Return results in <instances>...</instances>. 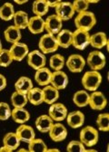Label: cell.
<instances>
[{
	"mask_svg": "<svg viewBox=\"0 0 109 152\" xmlns=\"http://www.w3.org/2000/svg\"><path fill=\"white\" fill-rule=\"evenodd\" d=\"M103 81L102 75L98 71H88L82 77V84L86 91H97Z\"/></svg>",
	"mask_w": 109,
	"mask_h": 152,
	"instance_id": "1",
	"label": "cell"
},
{
	"mask_svg": "<svg viewBox=\"0 0 109 152\" xmlns=\"http://www.w3.org/2000/svg\"><path fill=\"white\" fill-rule=\"evenodd\" d=\"M96 24V17L95 14L89 11H85L77 14L75 18V26L77 29H82L89 32Z\"/></svg>",
	"mask_w": 109,
	"mask_h": 152,
	"instance_id": "2",
	"label": "cell"
},
{
	"mask_svg": "<svg viewBox=\"0 0 109 152\" xmlns=\"http://www.w3.org/2000/svg\"><path fill=\"white\" fill-rule=\"evenodd\" d=\"M80 141L85 147H93L98 142L99 135L96 129L92 126H86L84 127L80 131Z\"/></svg>",
	"mask_w": 109,
	"mask_h": 152,
	"instance_id": "3",
	"label": "cell"
},
{
	"mask_svg": "<svg viewBox=\"0 0 109 152\" xmlns=\"http://www.w3.org/2000/svg\"><path fill=\"white\" fill-rule=\"evenodd\" d=\"M85 63H87V65L92 71H99L105 66L106 60L105 54L102 52L96 50L89 53Z\"/></svg>",
	"mask_w": 109,
	"mask_h": 152,
	"instance_id": "4",
	"label": "cell"
},
{
	"mask_svg": "<svg viewBox=\"0 0 109 152\" xmlns=\"http://www.w3.org/2000/svg\"><path fill=\"white\" fill-rule=\"evenodd\" d=\"M39 51H41L44 54L54 53L58 49V45L56 39V35L50 34H46L41 36L38 43Z\"/></svg>",
	"mask_w": 109,
	"mask_h": 152,
	"instance_id": "5",
	"label": "cell"
},
{
	"mask_svg": "<svg viewBox=\"0 0 109 152\" xmlns=\"http://www.w3.org/2000/svg\"><path fill=\"white\" fill-rule=\"evenodd\" d=\"M90 42V34L89 32L82 30V29H77L73 32V40H72V45L77 50H85L88 45Z\"/></svg>",
	"mask_w": 109,
	"mask_h": 152,
	"instance_id": "6",
	"label": "cell"
},
{
	"mask_svg": "<svg viewBox=\"0 0 109 152\" xmlns=\"http://www.w3.org/2000/svg\"><path fill=\"white\" fill-rule=\"evenodd\" d=\"M27 57L28 65L35 71L46 66V57L39 50H34L29 52Z\"/></svg>",
	"mask_w": 109,
	"mask_h": 152,
	"instance_id": "7",
	"label": "cell"
},
{
	"mask_svg": "<svg viewBox=\"0 0 109 152\" xmlns=\"http://www.w3.org/2000/svg\"><path fill=\"white\" fill-rule=\"evenodd\" d=\"M67 114V108L60 102H54L51 104L48 109V115L54 121L57 122L65 121L66 119Z\"/></svg>",
	"mask_w": 109,
	"mask_h": 152,
	"instance_id": "8",
	"label": "cell"
},
{
	"mask_svg": "<svg viewBox=\"0 0 109 152\" xmlns=\"http://www.w3.org/2000/svg\"><path fill=\"white\" fill-rule=\"evenodd\" d=\"M85 60L80 54H71L66 61V66L71 72H81L85 66Z\"/></svg>",
	"mask_w": 109,
	"mask_h": 152,
	"instance_id": "9",
	"label": "cell"
},
{
	"mask_svg": "<svg viewBox=\"0 0 109 152\" xmlns=\"http://www.w3.org/2000/svg\"><path fill=\"white\" fill-rule=\"evenodd\" d=\"M62 26L63 21L57 15H51L45 19V30L47 34L57 35L62 30Z\"/></svg>",
	"mask_w": 109,
	"mask_h": 152,
	"instance_id": "10",
	"label": "cell"
},
{
	"mask_svg": "<svg viewBox=\"0 0 109 152\" xmlns=\"http://www.w3.org/2000/svg\"><path fill=\"white\" fill-rule=\"evenodd\" d=\"M56 10V14L62 21H67L70 20L73 16L75 15V10L73 7L72 3L70 2H60L57 7L54 8Z\"/></svg>",
	"mask_w": 109,
	"mask_h": 152,
	"instance_id": "11",
	"label": "cell"
},
{
	"mask_svg": "<svg viewBox=\"0 0 109 152\" xmlns=\"http://www.w3.org/2000/svg\"><path fill=\"white\" fill-rule=\"evenodd\" d=\"M107 104V100L104 93L101 91H92V93L89 94V102L88 105L90 108L95 110H102L105 108Z\"/></svg>",
	"mask_w": 109,
	"mask_h": 152,
	"instance_id": "12",
	"label": "cell"
},
{
	"mask_svg": "<svg viewBox=\"0 0 109 152\" xmlns=\"http://www.w3.org/2000/svg\"><path fill=\"white\" fill-rule=\"evenodd\" d=\"M50 139L54 142H61L65 140L67 137V129L60 122L54 123L48 131Z\"/></svg>",
	"mask_w": 109,
	"mask_h": 152,
	"instance_id": "13",
	"label": "cell"
},
{
	"mask_svg": "<svg viewBox=\"0 0 109 152\" xmlns=\"http://www.w3.org/2000/svg\"><path fill=\"white\" fill-rule=\"evenodd\" d=\"M9 52L13 57L14 61L20 62V61L24 60L27 56V54L29 53V49L26 44L18 42V43L12 45V46L9 49Z\"/></svg>",
	"mask_w": 109,
	"mask_h": 152,
	"instance_id": "14",
	"label": "cell"
},
{
	"mask_svg": "<svg viewBox=\"0 0 109 152\" xmlns=\"http://www.w3.org/2000/svg\"><path fill=\"white\" fill-rule=\"evenodd\" d=\"M50 84L58 91L64 90L68 84V76L63 71H54L52 72Z\"/></svg>",
	"mask_w": 109,
	"mask_h": 152,
	"instance_id": "15",
	"label": "cell"
},
{
	"mask_svg": "<svg viewBox=\"0 0 109 152\" xmlns=\"http://www.w3.org/2000/svg\"><path fill=\"white\" fill-rule=\"evenodd\" d=\"M15 133L21 142H25L27 144L35 138L34 129L31 126L26 124H20V126L16 129Z\"/></svg>",
	"mask_w": 109,
	"mask_h": 152,
	"instance_id": "16",
	"label": "cell"
},
{
	"mask_svg": "<svg viewBox=\"0 0 109 152\" xmlns=\"http://www.w3.org/2000/svg\"><path fill=\"white\" fill-rule=\"evenodd\" d=\"M66 122L72 129H79L85 123V115L80 110L69 112L66 116Z\"/></svg>",
	"mask_w": 109,
	"mask_h": 152,
	"instance_id": "17",
	"label": "cell"
},
{
	"mask_svg": "<svg viewBox=\"0 0 109 152\" xmlns=\"http://www.w3.org/2000/svg\"><path fill=\"white\" fill-rule=\"evenodd\" d=\"M27 29L33 34H38L45 31V20L43 17L34 15L29 18Z\"/></svg>",
	"mask_w": 109,
	"mask_h": 152,
	"instance_id": "18",
	"label": "cell"
},
{
	"mask_svg": "<svg viewBox=\"0 0 109 152\" xmlns=\"http://www.w3.org/2000/svg\"><path fill=\"white\" fill-rule=\"evenodd\" d=\"M43 91V100L44 102L51 105L54 102H57V101L59 98V91L53 87L51 84L45 86L42 89Z\"/></svg>",
	"mask_w": 109,
	"mask_h": 152,
	"instance_id": "19",
	"label": "cell"
},
{
	"mask_svg": "<svg viewBox=\"0 0 109 152\" xmlns=\"http://www.w3.org/2000/svg\"><path fill=\"white\" fill-rule=\"evenodd\" d=\"M51 76H52V72L49 69L43 67L39 70L35 71V81L36 82V83H38V85L45 87L50 84Z\"/></svg>",
	"mask_w": 109,
	"mask_h": 152,
	"instance_id": "20",
	"label": "cell"
},
{
	"mask_svg": "<svg viewBox=\"0 0 109 152\" xmlns=\"http://www.w3.org/2000/svg\"><path fill=\"white\" fill-rule=\"evenodd\" d=\"M89 45L96 49H102L108 45V40L106 34L104 32H97L92 35H90Z\"/></svg>",
	"mask_w": 109,
	"mask_h": 152,
	"instance_id": "21",
	"label": "cell"
},
{
	"mask_svg": "<svg viewBox=\"0 0 109 152\" xmlns=\"http://www.w3.org/2000/svg\"><path fill=\"white\" fill-rule=\"evenodd\" d=\"M56 39L59 47L62 48H68L72 45L73 40V32L67 29H62L57 35Z\"/></svg>",
	"mask_w": 109,
	"mask_h": 152,
	"instance_id": "22",
	"label": "cell"
},
{
	"mask_svg": "<svg viewBox=\"0 0 109 152\" xmlns=\"http://www.w3.org/2000/svg\"><path fill=\"white\" fill-rule=\"evenodd\" d=\"M11 118L18 124H25L30 119V113L25 108H14L11 111Z\"/></svg>",
	"mask_w": 109,
	"mask_h": 152,
	"instance_id": "23",
	"label": "cell"
},
{
	"mask_svg": "<svg viewBox=\"0 0 109 152\" xmlns=\"http://www.w3.org/2000/svg\"><path fill=\"white\" fill-rule=\"evenodd\" d=\"M4 37L7 42L13 45L20 42L22 38V33L20 29H18L15 26H10L4 31Z\"/></svg>",
	"mask_w": 109,
	"mask_h": 152,
	"instance_id": "24",
	"label": "cell"
},
{
	"mask_svg": "<svg viewBox=\"0 0 109 152\" xmlns=\"http://www.w3.org/2000/svg\"><path fill=\"white\" fill-rule=\"evenodd\" d=\"M21 141L18 139L15 132H8L3 138V146L8 148L12 152L16 150Z\"/></svg>",
	"mask_w": 109,
	"mask_h": 152,
	"instance_id": "25",
	"label": "cell"
},
{
	"mask_svg": "<svg viewBox=\"0 0 109 152\" xmlns=\"http://www.w3.org/2000/svg\"><path fill=\"white\" fill-rule=\"evenodd\" d=\"M35 124L38 131L42 133H48L49 129L54 124V121L50 118L49 115H41L35 120Z\"/></svg>",
	"mask_w": 109,
	"mask_h": 152,
	"instance_id": "26",
	"label": "cell"
},
{
	"mask_svg": "<svg viewBox=\"0 0 109 152\" xmlns=\"http://www.w3.org/2000/svg\"><path fill=\"white\" fill-rule=\"evenodd\" d=\"M32 88H33L32 80L28 77H26V76L20 77L15 83V91H18L23 94H27Z\"/></svg>",
	"mask_w": 109,
	"mask_h": 152,
	"instance_id": "27",
	"label": "cell"
},
{
	"mask_svg": "<svg viewBox=\"0 0 109 152\" xmlns=\"http://www.w3.org/2000/svg\"><path fill=\"white\" fill-rule=\"evenodd\" d=\"M13 21H14V26L18 29L20 30L26 29L27 28L28 22H29L28 15L24 11H17L15 13Z\"/></svg>",
	"mask_w": 109,
	"mask_h": 152,
	"instance_id": "28",
	"label": "cell"
},
{
	"mask_svg": "<svg viewBox=\"0 0 109 152\" xmlns=\"http://www.w3.org/2000/svg\"><path fill=\"white\" fill-rule=\"evenodd\" d=\"M27 97L28 102L32 105H40L41 103L44 102L43 100V91L42 89L40 88H32L27 93Z\"/></svg>",
	"mask_w": 109,
	"mask_h": 152,
	"instance_id": "29",
	"label": "cell"
},
{
	"mask_svg": "<svg viewBox=\"0 0 109 152\" xmlns=\"http://www.w3.org/2000/svg\"><path fill=\"white\" fill-rule=\"evenodd\" d=\"M73 102L79 108L87 106L89 102V93L85 90L76 91L73 95Z\"/></svg>",
	"mask_w": 109,
	"mask_h": 152,
	"instance_id": "30",
	"label": "cell"
},
{
	"mask_svg": "<svg viewBox=\"0 0 109 152\" xmlns=\"http://www.w3.org/2000/svg\"><path fill=\"white\" fill-rule=\"evenodd\" d=\"M49 7L46 0H35L32 5V11L35 15L43 17L47 14Z\"/></svg>",
	"mask_w": 109,
	"mask_h": 152,
	"instance_id": "31",
	"label": "cell"
},
{
	"mask_svg": "<svg viewBox=\"0 0 109 152\" xmlns=\"http://www.w3.org/2000/svg\"><path fill=\"white\" fill-rule=\"evenodd\" d=\"M10 100L14 108H25L28 102L27 94H23L18 91H14L12 93Z\"/></svg>",
	"mask_w": 109,
	"mask_h": 152,
	"instance_id": "32",
	"label": "cell"
},
{
	"mask_svg": "<svg viewBox=\"0 0 109 152\" xmlns=\"http://www.w3.org/2000/svg\"><path fill=\"white\" fill-rule=\"evenodd\" d=\"M15 8L11 3H5L0 7V18L3 21H10L14 18Z\"/></svg>",
	"mask_w": 109,
	"mask_h": 152,
	"instance_id": "33",
	"label": "cell"
},
{
	"mask_svg": "<svg viewBox=\"0 0 109 152\" xmlns=\"http://www.w3.org/2000/svg\"><path fill=\"white\" fill-rule=\"evenodd\" d=\"M65 65H66V60H65V57L62 54L57 53L50 57L49 66L54 71H62Z\"/></svg>",
	"mask_w": 109,
	"mask_h": 152,
	"instance_id": "34",
	"label": "cell"
},
{
	"mask_svg": "<svg viewBox=\"0 0 109 152\" xmlns=\"http://www.w3.org/2000/svg\"><path fill=\"white\" fill-rule=\"evenodd\" d=\"M47 149L46 144L41 139H34L28 143L29 152H46Z\"/></svg>",
	"mask_w": 109,
	"mask_h": 152,
	"instance_id": "35",
	"label": "cell"
},
{
	"mask_svg": "<svg viewBox=\"0 0 109 152\" xmlns=\"http://www.w3.org/2000/svg\"><path fill=\"white\" fill-rule=\"evenodd\" d=\"M96 125L100 131L107 132L109 130V114L100 113L96 119Z\"/></svg>",
	"mask_w": 109,
	"mask_h": 152,
	"instance_id": "36",
	"label": "cell"
},
{
	"mask_svg": "<svg viewBox=\"0 0 109 152\" xmlns=\"http://www.w3.org/2000/svg\"><path fill=\"white\" fill-rule=\"evenodd\" d=\"M14 62L13 57L9 52V50L2 49L0 51V66L7 67Z\"/></svg>",
	"mask_w": 109,
	"mask_h": 152,
	"instance_id": "37",
	"label": "cell"
},
{
	"mask_svg": "<svg viewBox=\"0 0 109 152\" xmlns=\"http://www.w3.org/2000/svg\"><path fill=\"white\" fill-rule=\"evenodd\" d=\"M85 146L80 140H72L66 147V151L68 152H85Z\"/></svg>",
	"mask_w": 109,
	"mask_h": 152,
	"instance_id": "38",
	"label": "cell"
},
{
	"mask_svg": "<svg viewBox=\"0 0 109 152\" xmlns=\"http://www.w3.org/2000/svg\"><path fill=\"white\" fill-rule=\"evenodd\" d=\"M11 111L10 106L7 102H0V121H7L11 117Z\"/></svg>",
	"mask_w": 109,
	"mask_h": 152,
	"instance_id": "39",
	"label": "cell"
},
{
	"mask_svg": "<svg viewBox=\"0 0 109 152\" xmlns=\"http://www.w3.org/2000/svg\"><path fill=\"white\" fill-rule=\"evenodd\" d=\"M72 5H73V7H74L75 12L77 14L87 11L89 7V4L86 0H75V1L72 3Z\"/></svg>",
	"mask_w": 109,
	"mask_h": 152,
	"instance_id": "40",
	"label": "cell"
},
{
	"mask_svg": "<svg viewBox=\"0 0 109 152\" xmlns=\"http://www.w3.org/2000/svg\"><path fill=\"white\" fill-rule=\"evenodd\" d=\"M7 82L6 77L3 74L0 73V91H3L7 87Z\"/></svg>",
	"mask_w": 109,
	"mask_h": 152,
	"instance_id": "41",
	"label": "cell"
},
{
	"mask_svg": "<svg viewBox=\"0 0 109 152\" xmlns=\"http://www.w3.org/2000/svg\"><path fill=\"white\" fill-rule=\"evenodd\" d=\"M46 1H47V5H48L49 8H50V7L56 8V7H57V5L61 2L60 0H56V1H49V0H46Z\"/></svg>",
	"mask_w": 109,
	"mask_h": 152,
	"instance_id": "42",
	"label": "cell"
},
{
	"mask_svg": "<svg viewBox=\"0 0 109 152\" xmlns=\"http://www.w3.org/2000/svg\"><path fill=\"white\" fill-rule=\"evenodd\" d=\"M0 152H12V151H11L8 148H7V147L3 146V147L0 148Z\"/></svg>",
	"mask_w": 109,
	"mask_h": 152,
	"instance_id": "43",
	"label": "cell"
},
{
	"mask_svg": "<svg viewBox=\"0 0 109 152\" xmlns=\"http://www.w3.org/2000/svg\"><path fill=\"white\" fill-rule=\"evenodd\" d=\"M27 0H22V1H19V0H15V3L17 5H24L26 3H27Z\"/></svg>",
	"mask_w": 109,
	"mask_h": 152,
	"instance_id": "44",
	"label": "cell"
},
{
	"mask_svg": "<svg viewBox=\"0 0 109 152\" xmlns=\"http://www.w3.org/2000/svg\"><path fill=\"white\" fill-rule=\"evenodd\" d=\"M46 152H60V150L58 148H47Z\"/></svg>",
	"mask_w": 109,
	"mask_h": 152,
	"instance_id": "45",
	"label": "cell"
},
{
	"mask_svg": "<svg viewBox=\"0 0 109 152\" xmlns=\"http://www.w3.org/2000/svg\"><path fill=\"white\" fill-rule=\"evenodd\" d=\"M88 2V4H96V3H98L99 0H86Z\"/></svg>",
	"mask_w": 109,
	"mask_h": 152,
	"instance_id": "46",
	"label": "cell"
},
{
	"mask_svg": "<svg viewBox=\"0 0 109 152\" xmlns=\"http://www.w3.org/2000/svg\"><path fill=\"white\" fill-rule=\"evenodd\" d=\"M97 150H96V149H86L85 148V152H96Z\"/></svg>",
	"mask_w": 109,
	"mask_h": 152,
	"instance_id": "47",
	"label": "cell"
},
{
	"mask_svg": "<svg viewBox=\"0 0 109 152\" xmlns=\"http://www.w3.org/2000/svg\"><path fill=\"white\" fill-rule=\"evenodd\" d=\"M3 49V45H2V42H1V40H0V51H1Z\"/></svg>",
	"mask_w": 109,
	"mask_h": 152,
	"instance_id": "48",
	"label": "cell"
},
{
	"mask_svg": "<svg viewBox=\"0 0 109 152\" xmlns=\"http://www.w3.org/2000/svg\"><path fill=\"white\" fill-rule=\"evenodd\" d=\"M17 151H19V152H22V151H23V152H25V151H28V149L27 150V149H24V148H22V149H18Z\"/></svg>",
	"mask_w": 109,
	"mask_h": 152,
	"instance_id": "49",
	"label": "cell"
}]
</instances>
